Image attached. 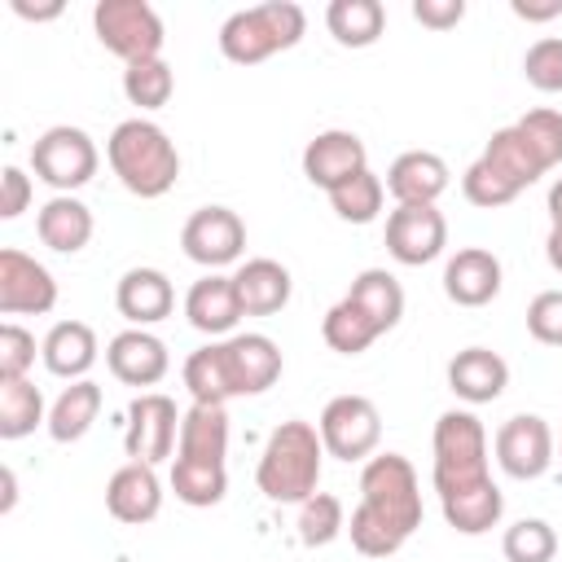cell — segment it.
I'll return each mask as SVG.
<instances>
[{
  "label": "cell",
  "mask_w": 562,
  "mask_h": 562,
  "mask_svg": "<svg viewBox=\"0 0 562 562\" xmlns=\"http://www.w3.org/2000/svg\"><path fill=\"white\" fill-rule=\"evenodd\" d=\"M4 509H13V470H4Z\"/></svg>",
  "instance_id": "f907efd6"
},
{
  "label": "cell",
  "mask_w": 562,
  "mask_h": 562,
  "mask_svg": "<svg viewBox=\"0 0 562 562\" xmlns=\"http://www.w3.org/2000/svg\"><path fill=\"white\" fill-rule=\"evenodd\" d=\"M40 356H44V369H48L53 378L79 382V378L97 364V334H92V325H83V321H57V325L44 334Z\"/></svg>",
  "instance_id": "d4e9b609"
},
{
  "label": "cell",
  "mask_w": 562,
  "mask_h": 562,
  "mask_svg": "<svg viewBox=\"0 0 562 562\" xmlns=\"http://www.w3.org/2000/svg\"><path fill=\"white\" fill-rule=\"evenodd\" d=\"M492 448L496 465L518 483H531L553 465V430L540 413H514L509 422H501Z\"/></svg>",
  "instance_id": "30bf717a"
},
{
  "label": "cell",
  "mask_w": 562,
  "mask_h": 562,
  "mask_svg": "<svg viewBox=\"0 0 562 562\" xmlns=\"http://www.w3.org/2000/svg\"><path fill=\"white\" fill-rule=\"evenodd\" d=\"M184 316H189V325L193 329H202V334H228L246 312H241V303H237V285H233V277H220V272H206L202 281H193L189 285V294H184Z\"/></svg>",
  "instance_id": "7402d4cb"
},
{
  "label": "cell",
  "mask_w": 562,
  "mask_h": 562,
  "mask_svg": "<svg viewBox=\"0 0 562 562\" xmlns=\"http://www.w3.org/2000/svg\"><path fill=\"white\" fill-rule=\"evenodd\" d=\"M233 285H237V303L246 316H272L290 303V268L277 263V259H246L237 272H233Z\"/></svg>",
  "instance_id": "603a6c76"
},
{
  "label": "cell",
  "mask_w": 562,
  "mask_h": 562,
  "mask_svg": "<svg viewBox=\"0 0 562 562\" xmlns=\"http://www.w3.org/2000/svg\"><path fill=\"white\" fill-rule=\"evenodd\" d=\"M509 386V364L492 347H465L448 360V391L465 404H492Z\"/></svg>",
  "instance_id": "44dd1931"
},
{
  "label": "cell",
  "mask_w": 562,
  "mask_h": 562,
  "mask_svg": "<svg viewBox=\"0 0 562 562\" xmlns=\"http://www.w3.org/2000/svg\"><path fill=\"white\" fill-rule=\"evenodd\" d=\"M369 167V149L356 132H342V127H329V132H316L303 149V176L316 184V189H338L342 180L360 176Z\"/></svg>",
  "instance_id": "5bb4252c"
},
{
  "label": "cell",
  "mask_w": 562,
  "mask_h": 562,
  "mask_svg": "<svg viewBox=\"0 0 562 562\" xmlns=\"http://www.w3.org/2000/svg\"><path fill=\"white\" fill-rule=\"evenodd\" d=\"M180 246H184V255H189L193 263H202V268H224V263L241 259V250H246V224H241V215L228 211V206H202V211H193V215L184 220Z\"/></svg>",
  "instance_id": "8fae6325"
},
{
  "label": "cell",
  "mask_w": 562,
  "mask_h": 562,
  "mask_svg": "<svg viewBox=\"0 0 562 562\" xmlns=\"http://www.w3.org/2000/svg\"><path fill=\"white\" fill-rule=\"evenodd\" d=\"M413 18L430 31H448L465 18V0H413Z\"/></svg>",
  "instance_id": "f6af8a7d"
},
{
  "label": "cell",
  "mask_w": 562,
  "mask_h": 562,
  "mask_svg": "<svg viewBox=\"0 0 562 562\" xmlns=\"http://www.w3.org/2000/svg\"><path fill=\"white\" fill-rule=\"evenodd\" d=\"M422 527V487L404 452H378L360 470V505L351 509V544L364 558H391Z\"/></svg>",
  "instance_id": "6da1fadb"
},
{
  "label": "cell",
  "mask_w": 562,
  "mask_h": 562,
  "mask_svg": "<svg viewBox=\"0 0 562 562\" xmlns=\"http://www.w3.org/2000/svg\"><path fill=\"white\" fill-rule=\"evenodd\" d=\"M224 452H228V413H224V404H189L184 417H180L176 457L224 461Z\"/></svg>",
  "instance_id": "4316f807"
},
{
  "label": "cell",
  "mask_w": 562,
  "mask_h": 562,
  "mask_svg": "<svg viewBox=\"0 0 562 562\" xmlns=\"http://www.w3.org/2000/svg\"><path fill=\"white\" fill-rule=\"evenodd\" d=\"M347 299L378 325V334L395 329L400 316H404V290H400V281H395L386 268H364V272L351 281Z\"/></svg>",
  "instance_id": "f1b7e54d"
},
{
  "label": "cell",
  "mask_w": 562,
  "mask_h": 562,
  "mask_svg": "<svg viewBox=\"0 0 562 562\" xmlns=\"http://www.w3.org/2000/svg\"><path fill=\"white\" fill-rule=\"evenodd\" d=\"M180 417L176 400L162 391H140L127 408V430H123V448L132 461L158 465L180 448Z\"/></svg>",
  "instance_id": "9c48e42d"
},
{
  "label": "cell",
  "mask_w": 562,
  "mask_h": 562,
  "mask_svg": "<svg viewBox=\"0 0 562 562\" xmlns=\"http://www.w3.org/2000/svg\"><path fill=\"white\" fill-rule=\"evenodd\" d=\"M443 505V522L452 527V531H461V536H483V531H492L496 522H501V514H505V496H501V487L487 479L483 487H470V492H461V496H448V501H439Z\"/></svg>",
  "instance_id": "1f68e13d"
},
{
  "label": "cell",
  "mask_w": 562,
  "mask_h": 562,
  "mask_svg": "<svg viewBox=\"0 0 562 562\" xmlns=\"http://www.w3.org/2000/svg\"><path fill=\"white\" fill-rule=\"evenodd\" d=\"M505 562H553L558 558V531L544 518H518L501 536Z\"/></svg>",
  "instance_id": "f35d334b"
},
{
  "label": "cell",
  "mask_w": 562,
  "mask_h": 562,
  "mask_svg": "<svg viewBox=\"0 0 562 562\" xmlns=\"http://www.w3.org/2000/svg\"><path fill=\"white\" fill-rule=\"evenodd\" d=\"M514 193H522L527 184H536L549 167H544V158L536 154V145L518 132V123H509V127H501V132H492V140L483 145V154H479Z\"/></svg>",
  "instance_id": "cb8c5ba5"
},
{
  "label": "cell",
  "mask_w": 562,
  "mask_h": 562,
  "mask_svg": "<svg viewBox=\"0 0 562 562\" xmlns=\"http://www.w3.org/2000/svg\"><path fill=\"white\" fill-rule=\"evenodd\" d=\"M522 75L536 92H562V35H544L522 53Z\"/></svg>",
  "instance_id": "ab89813d"
},
{
  "label": "cell",
  "mask_w": 562,
  "mask_h": 562,
  "mask_svg": "<svg viewBox=\"0 0 562 562\" xmlns=\"http://www.w3.org/2000/svg\"><path fill=\"white\" fill-rule=\"evenodd\" d=\"M527 334L544 347H562V290H540L527 303Z\"/></svg>",
  "instance_id": "b9f144b4"
},
{
  "label": "cell",
  "mask_w": 562,
  "mask_h": 562,
  "mask_svg": "<svg viewBox=\"0 0 562 562\" xmlns=\"http://www.w3.org/2000/svg\"><path fill=\"white\" fill-rule=\"evenodd\" d=\"M448 189V162L430 149H408L386 167V193L395 206H435Z\"/></svg>",
  "instance_id": "d6986e66"
},
{
  "label": "cell",
  "mask_w": 562,
  "mask_h": 562,
  "mask_svg": "<svg viewBox=\"0 0 562 562\" xmlns=\"http://www.w3.org/2000/svg\"><path fill=\"white\" fill-rule=\"evenodd\" d=\"M176 92V75L162 57H149V61H132L123 70V97L140 110H162Z\"/></svg>",
  "instance_id": "8d00e7d4"
},
{
  "label": "cell",
  "mask_w": 562,
  "mask_h": 562,
  "mask_svg": "<svg viewBox=\"0 0 562 562\" xmlns=\"http://www.w3.org/2000/svg\"><path fill=\"white\" fill-rule=\"evenodd\" d=\"M382 198H386V184H382V176H373L369 167H364L360 176L342 180L338 189H329V206H334V215L347 220V224H369V220H378V215H382Z\"/></svg>",
  "instance_id": "d590c367"
},
{
  "label": "cell",
  "mask_w": 562,
  "mask_h": 562,
  "mask_svg": "<svg viewBox=\"0 0 562 562\" xmlns=\"http://www.w3.org/2000/svg\"><path fill=\"white\" fill-rule=\"evenodd\" d=\"M13 13L18 18H31V22H48L61 13V4H26V0H13Z\"/></svg>",
  "instance_id": "7dc6e473"
},
{
  "label": "cell",
  "mask_w": 562,
  "mask_h": 562,
  "mask_svg": "<svg viewBox=\"0 0 562 562\" xmlns=\"http://www.w3.org/2000/svg\"><path fill=\"white\" fill-rule=\"evenodd\" d=\"M220 347L233 395H263L281 378V347L268 334H233Z\"/></svg>",
  "instance_id": "9a60e30c"
},
{
  "label": "cell",
  "mask_w": 562,
  "mask_h": 562,
  "mask_svg": "<svg viewBox=\"0 0 562 562\" xmlns=\"http://www.w3.org/2000/svg\"><path fill=\"white\" fill-rule=\"evenodd\" d=\"M325 26L342 48H369L386 31V9L378 0H329Z\"/></svg>",
  "instance_id": "f546056e"
},
{
  "label": "cell",
  "mask_w": 562,
  "mask_h": 562,
  "mask_svg": "<svg viewBox=\"0 0 562 562\" xmlns=\"http://www.w3.org/2000/svg\"><path fill=\"white\" fill-rule=\"evenodd\" d=\"M92 31L97 40L123 57L127 66L132 61H149L162 53V18L154 13V4L145 0H97L92 9Z\"/></svg>",
  "instance_id": "8992f818"
},
{
  "label": "cell",
  "mask_w": 562,
  "mask_h": 562,
  "mask_svg": "<svg viewBox=\"0 0 562 562\" xmlns=\"http://www.w3.org/2000/svg\"><path fill=\"white\" fill-rule=\"evenodd\" d=\"M435 492L439 501L448 496H461L470 487H483L492 474H487V430L483 422L470 413V408H448L439 413L435 422Z\"/></svg>",
  "instance_id": "5b68a950"
},
{
  "label": "cell",
  "mask_w": 562,
  "mask_h": 562,
  "mask_svg": "<svg viewBox=\"0 0 562 562\" xmlns=\"http://www.w3.org/2000/svg\"><path fill=\"white\" fill-rule=\"evenodd\" d=\"M97 140L83 132V127H70V123H57L48 127L35 145H31V167L44 184H53L57 193H75L83 189L92 176H97Z\"/></svg>",
  "instance_id": "52a82bcc"
},
{
  "label": "cell",
  "mask_w": 562,
  "mask_h": 562,
  "mask_svg": "<svg viewBox=\"0 0 562 562\" xmlns=\"http://www.w3.org/2000/svg\"><path fill=\"white\" fill-rule=\"evenodd\" d=\"M321 338L338 351V356H360V351H369L382 334H378V325L342 294L329 312H325V321H321Z\"/></svg>",
  "instance_id": "836d02e7"
},
{
  "label": "cell",
  "mask_w": 562,
  "mask_h": 562,
  "mask_svg": "<svg viewBox=\"0 0 562 562\" xmlns=\"http://www.w3.org/2000/svg\"><path fill=\"white\" fill-rule=\"evenodd\" d=\"M549 220H553V224H562V180L549 189Z\"/></svg>",
  "instance_id": "681fc988"
},
{
  "label": "cell",
  "mask_w": 562,
  "mask_h": 562,
  "mask_svg": "<svg viewBox=\"0 0 562 562\" xmlns=\"http://www.w3.org/2000/svg\"><path fill=\"white\" fill-rule=\"evenodd\" d=\"M35 233H40V241H44L48 250H57V255H79V250L92 241V211H88L79 198L57 193V198H48V202L40 206Z\"/></svg>",
  "instance_id": "484cf974"
},
{
  "label": "cell",
  "mask_w": 562,
  "mask_h": 562,
  "mask_svg": "<svg viewBox=\"0 0 562 562\" xmlns=\"http://www.w3.org/2000/svg\"><path fill=\"white\" fill-rule=\"evenodd\" d=\"M184 386L193 395V404H228L233 386H228V369H224V347L206 342L198 351H189L184 360Z\"/></svg>",
  "instance_id": "e575fe53"
},
{
  "label": "cell",
  "mask_w": 562,
  "mask_h": 562,
  "mask_svg": "<svg viewBox=\"0 0 562 562\" xmlns=\"http://www.w3.org/2000/svg\"><path fill=\"white\" fill-rule=\"evenodd\" d=\"M544 259H549L553 272H562V224L549 228V237H544Z\"/></svg>",
  "instance_id": "c3c4849f"
},
{
  "label": "cell",
  "mask_w": 562,
  "mask_h": 562,
  "mask_svg": "<svg viewBox=\"0 0 562 562\" xmlns=\"http://www.w3.org/2000/svg\"><path fill=\"white\" fill-rule=\"evenodd\" d=\"M448 246V220L439 206H395L386 215V255L404 268L439 259Z\"/></svg>",
  "instance_id": "7c38bea8"
},
{
  "label": "cell",
  "mask_w": 562,
  "mask_h": 562,
  "mask_svg": "<svg viewBox=\"0 0 562 562\" xmlns=\"http://www.w3.org/2000/svg\"><path fill=\"white\" fill-rule=\"evenodd\" d=\"M303 31H307V13L294 0H263V4L237 9L220 26V53L233 66H259L272 53L294 48Z\"/></svg>",
  "instance_id": "277c9868"
},
{
  "label": "cell",
  "mask_w": 562,
  "mask_h": 562,
  "mask_svg": "<svg viewBox=\"0 0 562 562\" xmlns=\"http://www.w3.org/2000/svg\"><path fill=\"white\" fill-rule=\"evenodd\" d=\"M110 171L136 198H162L180 176L176 140L149 119H123L105 140Z\"/></svg>",
  "instance_id": "3957f363"
},
{
  "label": "cell",
  "mask_w": 562,
  "mask_h": 562,
  "mask_svg": "<svg viewBox=\"0 0 562 562\" xmlns=\"http://www.w3.org/2000/svg\"><path fill=\"white\" fill-rule=\"evenodd\" d=\"M97 413H101V386L92 378H79V382H70L53 400V408H48V435L57 443H75V439H83L92 430Z\"/></svg>",
  "instance_id": "83f0119b"
},
{
  "label": "cell",
  "mask_w": 562,
  "mask_h": 562,
  "mask_svg": "<svg viewBox=\"0 0 562 562\" xmlns=\"http://www.w3.org/2000/svg\"><path fill=\"white\" fill-rule=\"evenodd\" d=\"M105 364L123 386H158L171 369L167 342L149 329H123L105 347Z\"/></svg>",
  "instance_id": "2e32d148"
},
{
  "label": "cell",
  "mask_w": 562,
  "mask_h": 562,
  "mask_svg": "<svg viewBox=\"0 0 562 562\" xmlns=\"http://www.w3.org/2000/svg\"><path fill=\"white\" fill-rule=\"evenodd\" d=\"M105 509L119 522H127V527H140V522L158 518V509H162V483H158L154 465H145V461L119 465L110 474V483H105Z\"/></svg>",
  "instance_id": "ac0fdd59"
},
{
  "label": "cell",
  "mask_w": 562,
  "mask_h": 562,
  "mask_svg": "<svg viewBox=\"0 0 562 562\" xmlns=\"http://www.w3.org/2000/svg\"><path fill=\"white\" fill-rule=\"evenodd\" d=\"M518 132L536 145V154L544 158V167H558L562 162V110H549V105L527 110L518 119Z\"/></svg>",
  "instance_id": "60d3db41"
},
{
  "label": "cell",
  "mask_w": 562,
  "mask_h": 562,
  "mask_svg": "<svg viewBox=\"0 0 562 562\" xmlns=\"http://www.w3.org/2000/svg\"><path fill=\"white\" fill-rule=\"evenodd\" d=\"M57 303V281L26 250H0V312L4 316H44Z\"/></svg>",
  "instance_id": "4fadbf2b"
},
{
  "label": "cell",
  "mask_w": 562,
  "mask_h": 562,
  "mask_svg": "<svg viewBox=\"0 0 562 562\" xmlns=\"http://www.w3.org/2000/svg\"><path fill=\"white\" fill-rule=\"evenodd\" d=\"M325 457L338 461H369L382 443V417L369 395H334L316 422Z\"/></svg>",
  "instance_id": "ba28073f"
},
{
  "label": "cell",
  "mask_w": 562,
  "mask_h": 562,
  "mask_svg": "<svg viewBox=\"0 0 562 562\" xmlns=\"http://www.w3.org/2000/svg\"><path fill=\"white\" fill-rule=\"evenodd\" d=\"M35 364V334L22 329L18 321L0 325V378H26Z\"/></svg>",
  "instance_id": "7bdbcfd3"
},
{
  "label": "cell",
  "mask_w": 562,
  "mask_h": 562,
  "mask_svg": "<svg viewBox=\"0 0 562 562\" xmlns=\"http://www.w3.org/2000/svg\"><path fill=\"white\" fill-rule=\"evenodd\" d=\"M44 417V395L31 378H0V439L31 435Z\"/></svg>",
  "instance_id": "d6a6232c"
},
{
  "label": "cell",
  "mask_w": 562,
  "mask_h": 562,
  "mask_svg": "<svg viewBox=\"0 0 562 562\" xmlns=\"http://www.w3.org/2000/svg\"><path fill=\"white\" fill-rule=\"evenodd\" d=\"M443 294L457 307H483L501 294V259L483 246H461L443 263Z\"/></svg>",
  "instance_id": "e0dca14e"
},
{
  "label": "cell",
  "mask_w": 562,
  "mask_h": 562,
  "mask_svg": "<svg viewBox=\"0 0 562 562\" xmlns=\"http://www.w3.org/2000/svg\"><path fill=\"white\" fill-rule=\"evenodd\" d=\"M347 531V509L338 496L329 492H316L299 505V540L307 549H321V544H334L338 536Z\"/></svg>",
  "instance_id": "74e56055"
},
{
  "label": "cell",
  "mask_w": 562,
  "mask_h": 562,
  "mask_svg": "<svg viewBox=\"0 0 562 562\" xmlns=\"http://www.w3.org/2000/svg\"><path fill=\"white\" fill-rule=\"evenodd\" d=\"M114 303L132 321V329H145V325H158L162 316H171L176 290L162 268H127L114 285Z\"/></svg>",
  "instance_id": "ffe728a7"
},
{
  "label": "cell",
  "mask_w": 562,
  "mask_h": 562,
  "mask_svg": "<svg viewBox=\"0 0 562 562\" xmlns=\"http://www.w3.org/2000/svg\"><path fill=\"white\" fill-rule=\"evenodd\" d=\"M514 18L522 22H549V18H562V0H509Z\"/></svg>",
  "instance_id": "bcb514c9"
},
{
  "label": "cell",
  "mask_w": 562,
  "mask_h": 562,
  "mask_svg": "<svg viewBox=\"0 0 562 562\" xmlns=\"http://www.w3.org/2000/svg\"><path fill=\"white\" fill-rule=\"evenodd\" d=\"M31 206V176L22 167L0 171V220H18Z\"/></svg>",
  "instance_id": "ee69618b"
},
{
  "label": "cell",
  "mask_w": 562,
  "mask_h": 562,
  "mask_svg": "<svg viewBox=\"0 0 562 562\" xmlns=\"http://www.w3.org/2000/svg\"><path fill=\"white\" fill-rule=\"evenodd\" d=\"M171 492H176V501H184L193 509H211L228 492V470H224V461L176 457L171 461Z\"/></svg>",
  "instance_id": "4dcf8cb0"
},
{
  "label": "cell",
  "mask_w": 562,
  "mask_h": 562,
  "mask_svg": "<svg viewBox=\"0 0 562 562\" xmlns=\"http://www.w3.org/2000/svg\"><path fill=\"white\" fill-rule=\"evenodd\" d=\"M321 461H325L321 430L303 417H290L268 435L255 465V483L272 505H303L307 496H316Z\"/></svg>",
  "instance_id": "7a4b0ae2"
}]
</instances>
